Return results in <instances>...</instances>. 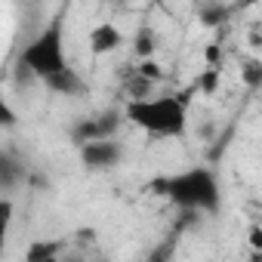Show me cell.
<instances>
[{
    "label": "cell",
    "instance_id": "obj_7",
    "mask_svg": "<svg viewBox=\"0 0 262 262\" xmlns=\"http://www.w3.org/2000/svg\"><path fill=\"white\" fill-rule=\"evenodd\" d=\"M133 53H136L139 59L155 56V34H151L148 28H142V31L136 34V40H133Z\"/></svg>",
    "mask_w": 262,
    "mask_h": 262
},
{
    "label": "cell",
    "instance_id": "obj_10",
    "mask_svg": "<svg viewBox=\"0 0 262 262\" xmlns=\"http://www.w3.org/2000/svg\"><path fill=\"white\" fill-rule=\"evenodd\" d=\"M250 247H253V250H259V247H262V231H259V225H253V228H250Z\"/></svg>",
    "mask_w": 262,
    "mask_h": 262
},
{
    "label": "cell",
    "instance_id": "obj_8",
    "mask_svg": "<svg viewBox=\"0 0 262 262\" xmlns=\"http://www.w3.org/2000/svg\"><path fill=\"white\" fill-rule=\"evenodd\" d=\"M56 253H59V247H47V244H34V247H31V250L25 253V256H28V259H50V256H56Z\"/></svg>",
    "mask_w": 262,
    "mask_h": 262
},
{
    "label": "cell",
    "instance_id": "obj_2",
    "mask_svg": "<svg viewBox=\"0 0 262 262\" xmlns=\"http://www.w3.org/2000/svg\"><path fill=\"white\" fill-rule=\"evenodd\" d=\"M22 65L37 74V77H56L65 71V47H62V31L59 25L47 28L37 40L28 43V50L22 53Z\"/></svg>",
    "mask_w": 262,
    "mask_h": 262
},
{
    "label": "cell",
    "instance_id": "obj_4",
    "mask_svg": "<svg viewBox=\"0 0 262 262\" xmlns=\"http://www.w3.org/2000/svg\"><path fill=\"white\" fill-rule=\"evenodd\" d=\"M136 77H139V83H145V86L161 83V80H164V65H158L155 56H145V59H139V65H136Z\"/></svg>",
    "mask_w": 262,
    "mask_h": 262
},
{
    "label": "cell",
    "instance_id": "obj_11",
    "mask_svg": "<svg viewBox=\"0 0 262 262\" xmlns=\"http://www.w3.org/2000/svg\"><path fill=\"white\" fill-rule=\"evenodd\" d=\"M7 120H13V114H10V108L4 105V99H0V123H7Z\"/></svg>",
    "mask_w": 262,
    "mask_h": 262
},
{
    "label": "cell",
    "instance_id": "obj_5",
    "mask_svg": "<svg viewBox=\"0 0 262 262\" xmlns=\"http://www.w3.org/2000/svg\"><path fill=\"white\" fill-rule=\"evenodd\" d=\"M219 86H222V68H204V71L194 77V90L204 93V96L219 93Z\"/></svg>",
    "mask_w": 262,
    "mask_h": 262
},
{
    "label": "cell",
    "instance_id": "obj_6",
    "mask_svg": "<svg viewBox=\"0 0 262 262\" xmlns=\"http://www.w3.org/2000/svg\"><path fill=\"white\" fill-rule=\"evenodd\" d=\"M201 59H204V68H222L225 65V47L219 40H207L201 50Z\"/></svg>",
    "mask_w": 262,
    "mask_h": 262
},
{
    "label": "cell",
    "instance_id": "obj_9",
    "mask_svg": "<svg viewBox=\"0 0 262 262\" xmlns=\"http://www.w3.org/2000/svg\"><path fill=\"white\" fill-rule=\"evenodd\" d=\"M10 204L7 201H0V241H4V234H7V225H10Z\"/></svg>",
    "mask_w": 262,
    "mask_h": 262
},
{
    "label": "cell",
    "instance_id": "obj_3",
    "mask_svg": "<svg viewBox=\"0 0 262 262\" xmlns=\"http://www.w3.org/2000/svg\"><path fill=\"white\" fill-rule=\"evenodd\" d=\"M123 40L126 37H123V31L114 22H99L86 34V47H90L93 56H111V53H117L123 47Z\"/></svg>",
    "mask_w": 262,
    "mask_h": 262
},
{
    "label": "cell",
    "instance_id": "obj_1",
    "mask_svg": "<svg viewBox=\"0 0 262 262\" xmlns=\"http://www.w3.org/2000/svg\"><path fill=\"white\" fill-rule=\"evenodd\" d=\"M126 120L151 136L176 139L188 126V111L179 96H133L126 102Z\"/></svg>",
    "mask_w": 262,
    "mask_h": 262
}]
</instances>
